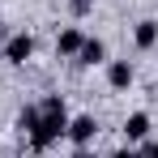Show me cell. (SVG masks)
<instances>
[{
  "label": "cell",
  "mask_w": 158,
  "mask_h": 158,
  "mask_svg": "<svg viewBox=\"0 0 158 158\" xmlns=\"http://www.w3.org/2000/svg\"><path fill=\"white\" fill-rule=\"evenodd\" d=\"M64 132H69V107H64L60 94H47V98L39 103V124L30 132V145H34V150H47V145L60 141Z\"/></svg>",
  "instance_id": "obj_1"
},
{
  "label": "cell",
  "mask_w": 158,
  "mask_h": 158,
  "mask_svg": "<svg viewBox=\"0 0 158 158\" xmlns=\"http://www.w3.org/2000/svg\"><path fill=\"white\" fill-rule=\"evenodd\" d=\"M73 145H90L94 137H98V120L94 115H77V120H69V132H64Z\"/></svg>",
  "instance_id": "obj_3"
},
{
  "label": "cell",
  "mask_w": 158,
  "mask_h": 158,
  "mask_svg": "<svg viewBox=\"0 0 158 158\" xmlns=\"http://www.w3.org/2000/svg\"><path fill=\"white\" fill-rule=\"evenodd\" d=\"M103 56H107L103 39H85V43H81V52H77V64H103Z\"/></svg>",
  "instance_id": "obj_8"
},
{
  "label": "cell",
  "mask_w": 158,
  "mask_h": 158,
  "mask_svg": "<svg viewBox=\"0 0 158 158\" xmlns=\"http://www.w3.org/2000/svg\"><path fill=\"white\" fill-rule=\"evenodd\" d=\"M141 158H158V141H145L141 145Z\"/></svg>",
  "instance_id": "obj_11"
},
{
  "label": "cell",
  "mask_w": 158,
  "mask_h": 158,
  "mask_svg": "<svg viewBox=\"0 0 158 158\" xmlns=\"http://www.w3.org/2000/svg\"><path fill=\"white\" fill-rule=\"evenodd\" d=\"M107 81H111V90H128L132 85V64L128 60H115V64L107 69Z\"/></svg>",
  "instance_id": "obj_7"
},
{
  "label": "cell",
  "mask_w": 158,
  "mask_h": 158,
  "mask_svg": "<svg viewBox=\"0 0 158 158\" xmlns=\"http://www.w3.org/2000/svg\"><path fill=\"white\" fill-rule=\"evenodd\" d=\"M34 124H39V107H22V111H17V128L34 132Z\"/></svg>",
  "instance_id": "obj_9"
},
{
  "label": "cell",
  "mask_w": 158,
  "mask_h": 158,
  "mask_svg": "<svg viewBox=\"0 0 158 158\" xmlns=\"http://www.w3.org/2000/svg\"><path fill=\"white\" fill-rule=\"evenodd\" d=\"M73 158H94V154H90L85 145H77V150H73Z\"/></svg>",
  "instance_id": "obj_13"
},
{
  "label": "cell",
  "mask_w": 158,
  "mask_h": 158,
  "mask_svg": "<svg viewBox=\"0 0 158 158\" xmlns=\"http://www.w3.org/2000/svg\"><path fill=\"white\" fill-rule=\"evenodd\" d=\"M132 43H137L141 52H150V47L158 43V22H150V17H145V22H137V30H132Z\"/></svg>",
  "instance_id": "obj_6"
},
{
  "label": "cell",
  "mask_w": 158,
  "mask_h": 158,
  "mask_svg": "<svg viewBox=\"0 0 158 158\" xmlns=\"http://www.w3.org/2000/svg\"><path fill=\"white\" fill-rule=\"evenodd\" d=\"M81 43H85V34H81L77 26H69V30H60L56 52H60V56H77V52H81Z\"/></svg>",
  "instance_id": "obj_4"
},
{
  "label": "cell",
  "mask_w": 158,
  "mask_h": 158,
  "mask_svg": "<svg viewBox=\"0 0 158 158\" xmlns=\"http://www.w3.org/2000/svg\"><path fill=\"white\" fill-rule=\"evenodd\" d=\"M30 56H34V34H13V39H4V60L9 64H26Z\"/></svg>",
  "instance_id": "obj_2"
},
{
  "label": "cell",
  "mask_w": 158,
  "mask_h": 158,
  "mask_svg": "<svg viewBox=\"0 0 158 158\" xmlns=\"http://www.w3.org/2000/svg\"><path fill=\"white\" fill-rule=\"evenodd\" d=\"M0 43H4V30H0Z\"/></svg>",
  "instance_id": "obj_14"
},
{
  "label": "cell",
  "mask_w": 158,
  "mask_h": 158,
  "mask_svg": "<svg viewBox=\"0 0 158 158\" xmlns=\"http://www.w3.org/2000/svg\"><path fill=\"white\" fill-rule=\"evenodd\" d=\"M69 4H73V13H77V17H81V13H90V9H94V0H69Z\"/></svg>",
  "instance_id": "obj_10"
},
{
  "label": "cell",
  "mask_w": 158,
  "mask_h": 158,
  "mask_svg": "<svg viewBox=\"0 0 158 158\" xmlns=\"http://www.w3.org/2000/svg\"><path fill=\"white\" fill-rule=\"evenodd\" d=\"M124 137H128V141H145V137H150V115H145V111H132L128 120H124Z\"/></svg>",
  "instance_id": "obj_5"
},
{
  "label": "cell",
  "mask_w": 158,
  "mask_h": 158,
  "mask_svg": "<svg viewBox=\"0 0 158 158\" xmlns=\"http://www.w3.org/2000/svg\"><path fill=\"white\" fill-rule=\"evenodd\" d=\"M111 158H141V150H115Z\"/></svg>",
  "instance_id": "obj_12"
}]
</instances>
